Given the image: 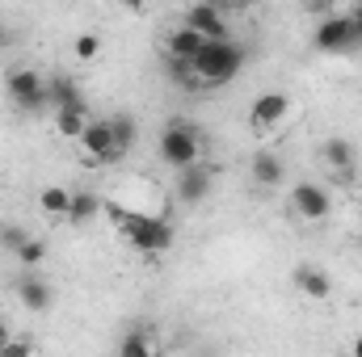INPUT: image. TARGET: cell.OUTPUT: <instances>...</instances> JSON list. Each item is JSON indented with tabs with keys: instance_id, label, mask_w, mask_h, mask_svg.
Wrapping results in <instances>:
<instances>
[{
	"instance_id": "cell-1",
	"label": "cell",
	"mask_w": 362,
	"mask_h": 357,
	"mask_svg": "<svg viewBox=\"0 0 362 357\" xmlns=\"http://www.w3.org/2000/svg\"><path fill=\"white\" fill-rule=\"evenodd\" d=\"M101 214L122 231V240L135 248V253H144V257H160V253H169L173 248V223L165 219V214H144V210H127L122 202H105L101 206Z\"/></svg>"
},
{
	"instance_id": "cell-2",
	"label": "cell",
	"mask_w": 362,
	"mask_h": 357,
	"mask_svg": "<svg viewBox=\"0 0 362 357\" xmlns=\"http://www.w3.org/2000/svg\"><path fill=\"white\" fill-rule=\"evenodd\" d=\"M240 68H245V47L236 38H228V42H206L194 55L189 76H194V89H219V85L236 80Z\"/></svg>"
},
{
	"instance_id": "cell-3",
	"label": "cell",
	"mask_w": 362,
	"mask_h": 357,
	"mask_svg": "<svg viewBox=\"0 0 362 357\" xmlns=\"http://www.w3.org/2000/svg\"><path fill=\"white\" fill-rule=\"evenodd\" d=\"M156 152H160V160H165L173 173H185V169L202 164V131H198L194 122H185V118H173V122L160 126Z\"/></svg>"
},
{
	"instance_id": "cell-4",
	"label": "cell",
	"mask_w": 362,
	"mask_h": 357,
	"mask_svg": "<svg viewBox=\"0 0 362 357\" xmlns=\"http://www.w3.org/2000/svg\"><path fill=\"white\" fill-rule=\"evenodd\" d=\"M4 89L13 97V105L17 109H25V114H38V109H51V101H47V76L38 72V68H13L8 76H4Z\"/></svg>"
},
{
	"instance_id": "cell-5",
	"label": "cell",
	"mask_w": 362,
	"mask_h": 357,
	"mask_svg": "<svg viewBox=\"0 0 362 357\" xmlns=\"http://www.w3.org/2000/svg\"><path fill=\"white\" fill-rule=\"evenodd\" d=\"M291 118V97L286 92H262L249 105V131L257 139H270L274 131H282V122Z\"/></svg>"
},
{
	"instance_id": "cell-6",
	"label": "cell",
	"mask_w": 362,
	"mask_h": 357,
	"mask_svg": "<svg viewBox=\"0 0 362 357\" xmlns=\"http://www.w3.org/2000/svg\"><path fill=\"white\" fill-rule=\"evenodd\" d=\"M81 143V152L89 156V164H118L127 152L114 143V131H110V118H89V126H85V135L76 139Z\"/></svg>"
},
{
	"instance_id": "cell-7",
	"label": "cell",
	"mask_w": 362,
	"mask_h": 357,
	"mask_svg": "<svg viewBox=\"0 0 362 357\" xmlns=\"http://www.w3.org/2000/svg\"><path fill=\"white\" fill-rule=\"evenodd\" d=\"M181 25L194 30V34L206 38V42H228V38H232L228 13H223L219 4H189V8L181 13Z\"/></svg>"
},
{
	"instance_id": "cell-8",
	"label": "cell",
	"mask_w": 362,
	"mask_h": 357,
	"mask_svg": "<svg viewBox=\"0 0 362 357\" xmlns=\"http://www.w3.org/2000/svg\"><path fill=\"white\" fill-rule=\"evenodd\" d=\"M358 25H354V17L350 13H329L320 25H316V34H312V42H316V51H350L354 42H358Z\"/></svg>"
},
{
	"instance_id": "cell-9",
	"label": "cell",
	"mask_w": 362,
	"mask_h": 357,
	"mask_svg": "<svg viewBox=\"0 0 362 357\" xmlns=\"http://www.w3.org/2000/svg\"><path fill=\"white\" fill-rule=\"evenodd\" d=\"M291 210H295L299 219H308V223H320V219H329V210H333V202H329V189H320L316 181H299V185L291 189Z\"/></svg>"
},
{
	"instance_id": "cell-10",
	"label": "cell",
	"mask_w": 362,
	"mask_h": 357,
	"mask_svg": "<svg viewBox=\"0 0 362 357\" xmlns=\"http://www.w3.org/2000/svg\"><path fill=\"white\" fill-rule=\"evenodd\" d=\"M211 185H215V164H194V169H185V173H177V202L181 206H198V202L211 193Z\"/></svg>"
},
{
	"instance_id": "cell-11",
	"label": "cell",
	"mask_w": 362,
	"mask_h": 357,
	"mask_svg": "<svg viewBox=\"0 0 362 357\" xmlns=\"http://www.w3.org/2000/svg\"><path fill=\"white\" fill-rule=\"evenodd\" d=\"M249 177H253V185H262V189H278L282 177H286V160H282V152L262 147V152L249 160Z\"/></svg>"
},
{
	"instance_id": "cell-12",
	"label": "cell",
	"mask_w": 362,
	"mask_h": 357,
	"mask_svg": "<svg viewBox=\"0 0 362 357\" xmlns=\"http://www.w3.org/2000/svg\"><path fill=\"white\" fill-rule=\"evenodd\" d=\"M13 290H17V303H21L25 311H47V307L55 303L51 282H47V277H38V273H21Z\"/></svg>"
},
{
	"instance_id": "cell-13",
	"label": "cell",
	"mask_w": 362,
	"mask_h": 357,
	"mask_svg": "<svg viewBox=\"0 0 362 357\" xmlns=\"http://www.w3.org/2000/svg\"><path fill=\"white\" fill-rule=\"evenodd\" d=\"M47 101H51V114L59 109H89L85 92L72 76H47Z\"/></svg>"
},
{
	"instance_id": "cell-14",
	"label": "cell",
	"mask_w": 362,
	"mask_h": 357,
	"mask_svg": "<svg viewBox=\"0 0 362 357\" xmlns=\"http://www.w3.org/2000/svg\"><path fill=\"white\" fill-rule=\"evenodd\" d=\"M291 282H295V290H299L303 298H312V303H329V294H333L329 273H325V269H316V265H295Z\"/></svg>"
},
{
	"instance_id": "cell-15",
	"label": "cell",
	"mask_w": 362,
	"mask_h": 357,
	"mask_svg": "<svg viewBox=\"0 0 362 357\" xmlns=\"http://www.w3.org/2000/svg\"><path fill=\"white\" fill-rule=\"evenodd\" d=\"M320 160L337 173V177H346V173H354V160H358V152H354V143L350 139H341V135H333V139H325L320 143Z\"/></svg>"
},
{
	"instance_id": "cell-16",
	"label": "cell",
	"mask_w": 362,
	"mask_h": 357,
	"mask_svg": "<svg viewBox=\"0 0 362 357\" xmlns=\"http://www.w3.org/2000/svg\"><path fill=\"white\" fill-rule=\"evenodd\" d=\"M206 47V38H198L194 30H185V25H177L173 34H165V55L169 59H177V63H194V55Z\"/></svg>"
},
{
	"instance_id": "cell-17",
	"label": "cell",
	"mask_w": 362,
	"mask_h": 357,
	"mask_svg": "<svg viewBox=\"0 0 362 357\" xmlns=\"http://www.w3.org/2000/svg\"><path fill=\"white\" fill-rule=\"evenodd\" d=\"M101 198L93 193V189H72V206H68V223L72 227H85V223H93L97 214H101Z\"/></svg>"
},
{
	"instance_id": "cell-18",
	"label": "cell",
	"mask_w": 362,
	"mask_h": 357,
	"mask_svg": "<svg viewBox=\"0 0 362 357\" xmlns=\"http://www.w3.org/2000/svg\"><path fill=\"white\" fill-rule=\"evenodd\" d=\"M118 357H160V345H156V337H152V332L131 328V332L122 337V349H118Z\"/></svg>"
},
{
	"instance_id": "cell-19",
	"label": "cell",
	"mask_w": 362,
	"mask_h": 357,
	"mask_svg": "<svg viewBox=\"0 0 362 357\" xmlns=\"http://www.w3.org/2000/svg\"><path fill=\"white\" fill-rule=\"evenodd\" d=\"M38 206H42V214H51V219H68L72 189H68V185H47V189L38 193Z\"/></svg>"
},
{
	"instance_id": "cell-20",
	"label": "cell",
	"mask_w": 362,
	"mask_h": 357,
	"mask_svg": "<svg viewBox=\"0 0 362 357\" xmlns=\"http://www.w3.org/2000/svg\"><path fill=\"white\" fill-rule=\"evenodd\" d=\"M85 126H89V109H59V114H55V131H59L64 139H81Z\"/></svg>"
},
{
	"instance_id": "cell-21",
	"label": "cell",
	"mask_w": 362,
	"mask_h": 357,
	"mask_svg": "<svg viewBox=\"0 0 362 357\" xmlns=\"http://www.w3.org/2000/svg\"><path fill=\"white\" fill-rule=\"evenodd\" d=\"M110 131H114V143H118L122 152H131L135 139H139V122H135L131 114H114V118H110Z\"/></svg>"
},
{
	"instance_id": "cell-22",
	"label": "cell",
	"mask_w": 362,
	"mask_h": 357,
	"mask_svg": "<svg viewBox=\"0 0 362 357\" xmlns=\"http://www.w3.org/2000/svg\"><path fill=\"white\" fill-rule=\"evenodd\" d=\"M13 257H17V265H21L25 273H30V269H38L42 261H47V240H38V236H30V240H25V244H21V248H17Z\"/></svg>"
},
{
	"instance_id": "cell-23",
	"label": "cell",
	"mask_w": 362,
	"mask_h": 357,
	"mask_svg": "<svg viewBox=\"0 0 362 357\" xmlns=\"http://www.w3.org/2000/svg\"><path fill=\"white\" fill-rule=\"evenodd\" d=\"M72 55H76L81 63H93V59L101 55V34H93V30L76 34V42H72Z\"/></svg>"
},
{
	"instance_id": "cell-24",
	"label": "cell",
	"mask_w": 362,
	"mask_h": 357,
	"mask_svg": "<svg viewBox=\"0 0 362 357\" xmlns=\"http://www.w3.org/2000/svg\"><path fill=\"white\" fill-rule=\"evenodd\" d=\"M0 357H38V349L30 337H13L8 345H0Z\"/></svg>"
},
{
	"instance_id": "cell-25",
	"label": "cell",
	"mask_w": 362,
	"mask_h": 357,
	"mask_svg": "<svg viewBox=\"0 0 362 357\" xmlns=\"http://www.w3.org/2000/svg\"><path fill=\"white\" fill-rule=\"evenodd\" d=\"M25 240H30V236H25L21 227H4V231H0V244H4V248H13V253H17Z\"/></svg>"
},
{
	"instance_id": "cell-26",
	"label": "cell",
	"mask_w": 362,
	"mask_h": 357,
	"mask_svg": "<svg viewBox=\"0 0 362 357\" xmlns=\"http://www.w3.org/2000/svg\"><path fill=\"white\" fill-rule=\"evenodd\" d=\"M8 341H13V328H8V324L0 320V345H8Z\"/></svg>"
},
{
	"instance_id": "cell-27",
	"label": "cell",
	"mask_w": 362,
	"mask_h": 357,
	"mask_svg": "<svg viewBox=\"0 0 362 357\" xmlns=\"http://www.w3.org/2000/svg\"><path fill=\"white\" fill-rule=\"evenodd\" d=\"M350 17H354V25H358V34H362V4H354V8H350Z\"/></svg>"
},
{
	"instance_id": "cell-28",
	"label": "cell",
	"mask_w": 362,
	"mask_h": 357,
	"mask_svg": "<svg viewBox=\"0 0 362 357\" xmlns=\"http://www.w3.org/2000/svg\"><path fill=\"white\" fill-rule=\"evenodd\" d=\"M350 353H354V357H362V332L354 337V349H350Z\"/></svg>"
}]
</instances>
